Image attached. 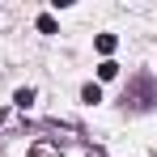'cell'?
Instances as JSON below:
<instances>
[{
	"label": "cell",
	"mask_w": 157,
	"mask_h": 157,
	"mask_svg": "<svg viewBox=\"0 0 157 157\" xmlns=\"http://www.w3.org/2000/svg\"><path fill=\"white\" fill-rule=\"evenodd\" d=\"M157 102V77H136L128 85V94H123V106H136V110H144V106H153Z\"/></svg>",
	"instance_id": "6da1fadb"
},
{
	"label": "cell",
	"mask_w": 157,
	"mask_h": 157,
	"mask_svg": "<svg viewBox=\"0 0 157 157\" xmlns=\"http://www.w3.org/2000/svg\"><path fill=\"white\" fill-rule=\"evenodd\" d=\"M94 47H98V51H102L106 59H110V51L119 47V38H115V34H98V38H94Z\"/></svg>",
	"instance_id": "7a4b0ae2"
},
{
	"label": "cell",
	"mask_w": 157,
	"mask_h": 157,
	"mask_svg": "<svg viewBox=\"0 0 157 157\" xmlns=\"http://www.w3.org/2000/svg\"><path fill=\"white\" fill-rule=\"evenodd\" d=\"M119 77V64H115V59H102V64H98V81H115Z\"/></svg>",
	"instance_id": "3957f363"
},
{
	"label": "cell",
	"mask_w": 157,
	"mask_h": 157,
	"mask_svg": "<svg viewBox=\"0 0 157 157\" xmlns=\"http://www.w3.org/2000/svg\"><path fill=\"white\" fill-rule=\"evenodd\" d=\"M81 98H85V102H89V106H98V102H102V89H98V85L89 81V85L81 89Z\"/></svg>",
	"instance_id": "277c9868"
},
{
	"label": "cell",
	"mask_w": 157,
	"mask_h": 157,
	"mask_svg": "<svg viewBox=\"0 0 157 157\" xmlns=\"http://www.w3.org/2000/svg\"><path fill=\"white\" fill-rule=\"evenodd\" d=\"M13 102H17L21 110H26V106L34 102V89H30V85H26V89H17V94H13Z\"/></svg>",
	"instance_id": "5b68a950"
},
{
	"label": "cell",
	"mask_w": 157,
	"mask_h": 157,
	"mask_svg": "<svg viewBox=\"0 0 157 157\" xmlns=\"http://www.w3.org/2000/svg\"><path fill=\"white\" fill-rule=\"evenodd\" d=\"M38 30H43V34H55L59 26H55V17H51V13H43V17H38Z\"/></svg>",
	"instance_id": "8992f818"
}]
</instances>
